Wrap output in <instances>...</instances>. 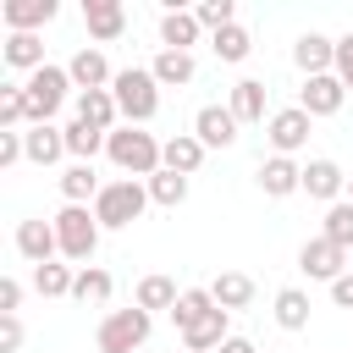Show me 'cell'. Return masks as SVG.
<instances>
[{"mask_svg": "<svg viewBox=\"0 0 353 353\" xmlns=\"http://www.w3.org/2000/svg\"><path fill=\"white\" fill-rule=\"evenodd\" d=\"M165 143L154 138V132H143V127H116L110 138H105V154H110V165L116 171H127V176H138V182H149L160 165H165V154H160Z\"/></svg>", "mask_w": 353, "mask_h": 353, "instance_id": "cell-1", "label": "cell"}, {"mask_svg": "<svg viewBox=\"0 0 353 353\" xmlns=\"http://www.w3.org/2000/svg\"><path fill=\"white\" fill-rule=\"evenodd\" d=\"M110 94H116V110H121L127 127H143V121H154V110H160V83H154L149 66H121L116 83H110Z\"/></svg>", "mask_w": 353, "mask_h": 353, "instance_id": "cell-2", "label": "cell"}, {"mask_svg": "<svg viewBox=\"0 0 353 353\" xmlns=\"http://www.w3.org/2000/svg\"><path fill=\"white\" fill-rule=\"evenodd\" d=\"M99 215L88 210V204H61L55 210V237H61V259H72L77 270L94 259V248H99Z\"/></svg>", "mask_w": 353, "mask_h": 353, "instance_id": "cell-3", "label": "cell"}, {"mask_svg": "<svg viewBox=\"0 0 353 353\" xmlns=\"http://www.w3.org/2000/svg\"><path fill=\"white\" fill-rule=\"evenodd\" d=\"M143 210H149V188H143L138 176L105 182V188H99V199H94V215H99V226H110V232H121V226L143 221Z\"/></svg>", "mask_w": 353, "mask_h": 353, "instance_id": "cell-4", "label": "cell"}, {"mask_svg": "<svg viewBox=\"0 0 353 353\" xmlns=\"http://www.w3.org/2000/svg\"><path fill=\"white\" fill-rule=\"evenodd\" d=\"M149 331H154V314L132 303V309H110V314L99 320L94 342H99V353H138V347L149 342Z\"/></svg>", "mask_w": 353, "mask_h": 353, "instance_id": "cell-5", "label": "cell"}, {"mask_svg": "<svg viewBox=\"0 0 353 353\" xmlns=\"http://www.w3.org/2000/svg\"><path fill=\"white\" fill-rule=\"evenodd\" d=\"M66 88H72V72H66V66H39V72L22 83V94H28V127L50 121V116L66 105Z\"/></svg>", "mask_w": 353, "mask_h": 353, "instance_id": "cell-6", "label": "cell"}, {"mask_svg": "<svg viewBox=\"0 0 353 353\" xmlns=\"http://www.w3.org/2000/svg\"><path fill=\"white\" fill-rule=\"evenodd\" d=\"M309 132H314V116L309 110H298V105H287V110H270V121H265V138H270V149L276 154H298L303 143H309Z\"/></svg>", "mask_w": 353, "mask_h": 353, "instance_id": "cell-7", "label": "cell"}, {"mask_svg": "<svg viewBox=\"0 0 353 353\" xmlns=\"http://www.w3.org/2000/svg\"><path fill=\"white\" fill-rule=\"evenodd\" d=\"M298 270L309 276V281H336V276H347V248H336L331 237H309L303 248H298Z\"/></svg>", "mask_w": 353, "mask_h": 353, "instance_id": "cell-8", "label": "cell"}, {"mask_svg": "<svg viewBox=\"0 0 353 353\" xmlns=\"http://www.w3.org/2000/svg\"><path fill=\"white\" fill-rule=\"evenodd\" d=\"M342 99H347V88H342L336 72H325V77H303V88H298V110H309L314 121H320V116H336Z\"/></svg>", "mask_w": 353, "mask_h": 353, "instance_id": "cell-9", "label": "cell"}, {"mask_svg": "<svg viewBox=\"0 0 353 353\" xmlns=\"http://www.w3.org/2000/svg\"><path fill=\"white\" fill-rule=\"evenodd\" d=\"M237 116L226 110V105H199V116H193V138L204 143V149H232L237 143Z\"/></svg>", "mask_w": 353, "mask_h": 353, "instance_id": "cell-10", "label": "cell"}, {"mask_svg": "<svg viewBox=\"0 0 353 353\" xmlns=\"http://www.w3.org/2000/svg\"><path fill=\"white\" fill-rule=\"evenodd\" d=\"M254 182H259L265 199H287V193H303V165L287 160V154H270V160H259Z\"/></svg>", "mask_w": 353, "mask_h": 353, "instance_id": "cell-11", "label": "cell"}, {"mask_svg": "<svg viewBox=\"0 0 353 353\" xmlns=\"http://www.w3.org/2000/svg\"><path fill=\"white\" fill-rule=\"evenodd\" d=\"M17 254H22L28 265H50V259L61 254V237H55V221H44V215H33V221H22V226H17Z\"/></svg>", "mask_w": 353, "mask_h": 353, "instance_id": "cell-12", "label": "cell"}, {"mask_svg": "<svg viewBox=\"0 0 353 353\" xmlns=\"http://www.w3.org/2000/svg\"><path fill=\"white\" fill-rule=\"evenodd\" d=\"M66 72H72V88H77V94H88V88H110V83H116L105 50H94V44H83V50L66 61Z\"/></svg>", "mask_w": 353, "mask_h": 353, "instance_id": "cell-13", "label": "cell"}, {"mask_svg": "<svg viewBox=\"0 0 353 353\" xmlns=\"http://www.w3.org/2000/svg\"><path fill=\"white\" fill-rule=\"evenodd\" d=\"M303 193L320 199V204H336V199H347V171L336 160H309L303 165Z\"/></svg>", "mask_w": 353, "mask_h": 353, "instance_id": "cell-14", "label": "cell"}, {"mask_svg": "<svg viewBox=\"0 0 353 353\" xmlns=\"http://www.w3.org/2000/svg\"><path fill=\"white\" fill-rule=\"evenodd\" d=\"M83 22L99 44H116L127 33V6L121 0H83Z\"/></svg>", "mask_w": 353, "mask_h": 353, "instance_id": "cell-15", "label": "cell"}, {"mask_svg": "<svg viewBox=\"0 0 353 353\" xmlns=\"http://www.w3.org/2000/svg\"><path fill=\"white\" fill-rule=\"evenodd\" d=\"M292 61H298L303 77H325V72H336V39H325V33H303V39L292 44Z\"/></svg>", "mask_w": 353, "mask_h": 353, "instance_id": "cell-16", "label": "cell"}, {"mask_svg": "<svg viewBox=\"0 0 353 353\" xmlns=\"http://www.w3.org/2000/svg\"><path fill=\"white\" fill-rule=\"evenodd\" d=\"M226 336H232V314L215 303L193 331H182V347H188V353H221V342H226Z\"/></svg>", "mask_w": 353, "mask_h": 353, "instance_id": "cell-17", "label": "cell"}, {"mask_svg": "<svg viewBox=\"0 0 353 353\" xmlns=\"http://www.w3.org/2000/svg\"><path fill=\"white\" fill-rule=\"evenodd\" d=\"M55 11H61L55 0H6L0 6V17H6L11 33H39L44 22H55Z\"/></svg>", "mask_w": 353, "mask_h": 353, "instance_id": "cell-18", "label": "cell"}, {"mask_svg": "<svg viewBox=\"0 0 353 353\" xmlns=\"http://www.w3.org/2000/svg\"><path fill=\"white\" fill-rule=\"evenodd\" d=\"M199 17L193 11H182V6H165V17H160V44L165 50H182V55H193V44H199Z\"/></svg>", "mask_w": 353, "mask_h": 353, "instance_id": "cell-19", "label": "cell"}, {"mask_svg": "<svg viewBox=\"0 0 353 353\" xmlns=\"http://www.w3.org/2000/svg\"><path fill=\"white\" fill-rule=\"evenodd\" d=\"M22 149H28V160H33V165H55V160L66 154V132H61L55 121L22 127Z\"/></svg>", "mask_w": 353, "mask_h": 353, "instance_id": "cell-20", "label": "cell"}, {"mask_svg": "<svg viewBox=\"0 0 353 353\" xmlns=\"http://www.w3.org/2000/svg\"><path fill=\"white\" fill-rule=\"evenodd\" d=\"M77 121H88V127H99V132H116V127H121L116 94H110V88H88V94H77Z\"/></svg>", "mask_w": 353, "mask_h": 353, "instance_id": "cell-21", "label": "cell"}, {"mask_svg": "<svg viewBox=\"0 0 353 353\" xmlns=\"http://www.w3.org/2000/svg\"><path fill=\"white\" fill-rule=\"evenodd\" d=\"M0 55H6V66L28 72V77H33L39 66H50V61H44V39H39V33H6Z\"/></svg>", "mask_w": 353, "mask_h": 353, "instance_id": "cell-22", "label": "cell"}, {"mask_svg": "<svg viewBox=\"0 0 353 353\" xmlns=\"http://www.w3.org/2000/svg\"><path fill=\"white\" fill-rule=\"evenodd\" d=\"M226 110L248 127V121H270L265 116V83L259 77H243V83H232V99H226Z\"/></svg>", "mask_w": 353, "mask_h": 353, "instance_id": "cell-23", "label": "cell"}, {"mask_svg": "<svg viewBox=\"0 0 353 353\" xmlns=\"http://www.w3.org/2000/svg\"><path fill=\"white\" fill-rule=\"evenodd\" d=\"M160 154H165V171H182V176H193V171L204 165V154H210V149H204L193 132H171Z\"/></svg>", "mask_w": 353, "mask_h": 353, "instance_id": "cell-24", "label": "cell"}, {"mask_svg": "<svg viewBox=\"0 0 353 353\" xmlns=\"http://www.w3.org/2000/svg\"><path fill=\"white\" fill-rule=\"evenodd\" d=\"M210 298H215L226 314H237V309H248V303H254V281H248L243 270H221V276L210 281Z\"/></svg>", "mask_w": 353, "mask_h": 353, "instance_id": "cell-25", "label": "cell"}, {"mask_svg": "<svg viewBox=\"0 0 353 353\" xmlns=\"http://www.w3.org/2000/svg\"><path fill=\"white\" fill-rule=\"evenodd\" d=\"M61 132H66V154H72V160H83V165H94V154H99V149H105V138H110V132H99V127H88V121H77V116H72Z\"/></svg>", "mask_w": 353, "mask_h": 353, "instance_id": "cell-26", "label": "cell"}, {"mask_svg": "<svg viewBox=\"0 0 353 353\" xmlns=\"http://www.w3.org/2000/svg\"><path fill=\"white\" fill-rule=\"evenodd\" d=\"M149 72H154V83H160V88H182V83H193V72H199V66H193V55H182V50H160Z\"/></svg>", "mask_w": 353, "mask_h": 353, "instance_id": "cell-27", "label": "cell"}, {"mask_svg": "<svg viewBox=\"0 0 353 353\" xmlns=\"http://www.w3.org/2000/svg\"><path fill=\"white\" fill-rule=\"evenodd\" d=\"M99 176H94V165H83V160H72L66 171H61V193H66V204H88V199H99Z\"/></svg>", "mask_w": 353, "mask_h": 353, "instance_id": "cell-28", "label": "cell"}, {"mask_svg": "<svg viewBox=\"0 0 353 353\" xmlns=\"http://www.w3.org/2000/svg\"><path fill=\"white\" fill-rule=\"evenodd\" d=\"M72 281H77V270L61 265V259L33 265V292H39V298H72Z\"/></svg>", "mask_w": 353, "mask_h": 353, "instance_id": "cell-29", "label": "cell"}, {"mask_svg": "<svg viewBox=\"0 0 353 353\" xmlns=\"http://www.w3.org/2000/svg\"><path fill=\"white\" fill-rule=\"evenodd\" d=\"M176 298H182V292H176V281H171V276H143L132 303H138V309H149V314H154V309H165V314H171V309H176Z\"/></svg>", "mask_w": 353, "mask_h": 353, "instance_id": "cell-30", "label": "cell"}, {"mask_svg": "<svg viewBox=\"0 0 353 353\" xmlns=\"http://www.w3.org/2000/svg\"><path fill=\"white\" fill-rule=\"evenodd\" d=\"M210 309H215L210 287H182V298H176V309H171V320H176V331H193Z\"/></svg>", "mask_w": 353, "mask_h": 353, "instance_id": "cell-31", "label": "cell"}, {"mask_svg": "<svg viewBox=\"0 0 353 353\" xmlns=\"http://www.w3.org/2000/svg\"><path fill=\"white\" fill-rule=\"evenodd\" d=\"M276 325L281 331H303L309 325V292L303 287H281L276 292Z\"/></svg>", "mask_w": 353, "mask_h": 353, "instance_id": "cell-32", "label": "cell"}, {"mask_svg": "<svg viewBox=\"0 0 353 353\" xmlns=\"http://www.w3.org/2000/svg\"><path fill=\"white\" fill-rule=\"evenodd\" d=\"M143 188H149V204H165V210H176V204L188 199V176H182V171H165V165H160Z\"/></svg>", "mask_w": 353, "mask_h": 353, "instance_id": "cell-33", "label": "cell"}, {"mask_svg": "<svg viewBox=\"0 0 353 353\" xmlns=\"http://www.w3.org/2000/svg\"><path fill=\"white\" fill-rule=\"evenodd\" d=\"M210 50L221 55V61H248V50H254V39H248V28L243 22H232V28H221V33H210Z\"/></svg>", "mask_w": 353, "mask_h": 353, "instance_id": "cell-34", "label": "cell"}, {"mask_svg": "<svg viewBox=\"0 0 353 353\" xmlns=\"http://www.w3.org/2000/svg\"><path fill=\"white\" fill-rule=\"evenodd\" d=\"M110 287H116V281H110V270L83 265V270H77V281H72V298H77V303H105V298H110Z\"/></svg>", "mask_w": 353, "mask_h": 353, "instance_id": "cell-35", "label": "cell"}, {"mask_svg": "<svg viewBox=\"0 0 353 353\" xmlns=\"http://www.w3.org/2000/svg\"><path fill=\"white\" fill-rule=\"evenodd\" d=\"M28 127V94L22 83H6L0 88V132H22Z\"/></svg>", "mask_w": 353, "mask_h": 353, "instance_id": "cell-36", "label": "cell"}, {"mask_svg": "<svg viewBox=\"0 0 353 353\" xmlns=\"http://www.w3.org/2000/svg\"><path fill=\"white\" fill-rule=\"evenodd\" d=\"M320 237H331L336 248H353V204H347V199H336V204L325 210V226H320Z\"/></svg>", "mask_w": 353, "mask_h": 353, "instance_id": "cell-37", "label": "cell"}, {"mask_svg": "<svg viewBox=\"0 0 353 353\" xmlns=\"http://www.w3.org/2000/svg\"><path fill=\"white\" fill-rule=\"evenodd\" d=\"M193 17H199V28L221 33V28H232V22H237V6H232V0H199V6H193Z\"/></svg>", "mask_w": 353, "mask_h": 353, "instance_id": "cell-38", "label": "cell"}, {"mask_svg": "<svg viewBox=\"0 0 353 353\" xmlns=\"http://www.w3.org/2000/svg\"><path fill=\"white\" fill-rule=\"evenodd\" d=\"M336 77H342V88L353 94V33L336 39Z\"/></svg>", "mask_w": 353, "mask_h": 353, "instance_id": "cell-39", "label": "cell"}, {"mask_svg": "<svg viewBox=\"0 0 353 353\" xmlns=\"http://www.w3.org/2000/svg\"><path fill=\"white\" fill-rule=\"evenodd\" d=\"M17 160H28V149H22V132H0V171H11Z\"/></svg>", "mask_w": 353, "mask_h": 353, "instance_id": "cell-40", "label": "cell"}, {"mask_svg": "<svg viewBox=\"0 0 353 353\" xmlns=\"http://www.w3.org/2000/svg\"><path fill=\"white\" fill-rule=\"evenodd\" d=\"M17 347H22V320L0 314V353H17Z\"/></svg>", "mask_w": 353, "mask_h": 353, "instance_id": "cell-41", "label": "cell"}, {"mask_svg": "<svg viewBox=\"0 0 353 353\" xmlns=\"http://www.w3.org/2000/svg\"><path fill=\"white\" fill-rule=\"evenodd\" d=\"M17 309H22V281L6 276V281H0V314H17Z\"/></svg>", "mask_w": 353, "mask_h": 353, "instance_id": "cell-42", "label": "cell"}, {"mask_svg": "<svg viewBox=\"0 0 353 353\" xmlns=\"http://www.w3.org/2000/svg\"><path fill=\"white\" fill-rule=\"evenodd\" d=\"M331 298H336V309H353V270L331 281Z\"/></svg>", "mask_w": 353, "mask_h": 353, "instance_id": "cell-43", "label": "cell"}, {"mask_svg": "<svg viewBox=\"0 0 353 353\" xmlns=\"http://www.w3.org/2000/svg\"><path fill=\"white\" fill-rule=\"evenodd\" d=\"M221 353H259V347H254L248 336H226V342H221Z\"/></svg>", "mask_w": 353, "mask_h": 353, "instance_id": "cell-44", "label": "cell"}, {"mask_svg": "<svg viewBox=\"0 0 353 353\" xmlns=\"http://www.w3.org/2000/svg\"><path fill=\"white\" fill-rule=\"evenodd\" d=\"M347 204H353V176H347Z\"/></svg>", "mask_w": 353, "mask_h": 353, "instance_id": "cell-45", "label": "cell"}]
</instances>
